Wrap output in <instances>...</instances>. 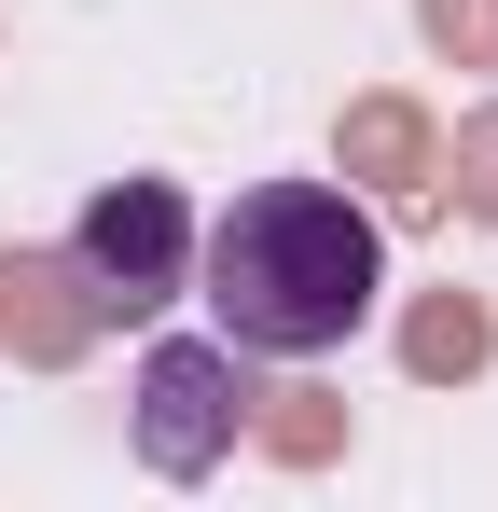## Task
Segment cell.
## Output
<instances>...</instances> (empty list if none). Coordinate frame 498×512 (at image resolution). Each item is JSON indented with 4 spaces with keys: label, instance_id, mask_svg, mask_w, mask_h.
Instances as JSON below:
<instances>
[{
    "label": "cell",
    "instance_id": "cell-1",
    "mask_svg": "<svg viewBox=\"0 0 498 512\" xmlns=\"http://www.w3.org/2000/svg\"><path fill=\"white\" fill-rule=\"evenodd\" d=\"M388 291V236L346 180H249L194 236V305L236 360H332Z\"/></svg>",
    "mask_w": 498,
    "mask_h": 512
},
{
    "label": "cell",
    "instance_id": "cell-3",
    "mask_svg": "<svg viewBox=\"0 0 498 512\" xmlns=\"http://www.w3.org/2000/svg\"><path fill=\"white\" fill-rule=\"evenodd\" d=\"M139 443H153V471H208L222 457V429H236L249 402V374H236V346H153V374H139Z\"/></svg>",
    "mask_w": 498,
    "mask_h": 512
},
{
    "label": "cell",
    "instance_id": "cell-2",
    "mask_svg": "<svg viewBox=\"0 0 498 512\" xmlns=\"http://www.w3.org/2000/svg\"><path fill=\"white\" fill-rule=\"evenodd\" d=\"M70 263H83V291L125 305V319L180 305V291H194V208H180V180H111L70 222Z\"/></svg>",
    "mask_w": 498,
    "mask_h": 512
}]
</instances>
